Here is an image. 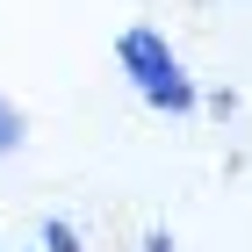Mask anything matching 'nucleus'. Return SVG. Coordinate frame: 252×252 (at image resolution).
I'll use <instances>...</instances> for the list:
<instances>
[{
	"label": "nucleus",
	"mask_w": 252,
	"mask_h": 252,
	"mask_svg": "<svg viewBox=\"0 0 252 252\" xmlns=\"http://www.w3.org/2000/svg\"><path fill=\"white\" fill-rule=\"evenodd\" d=\"M202 108H209V116H223V123H231V116H238V94H231V87H209V94H202Z\"/></svg>",
	"instance_id": "nucleus-4"
},
{
	"label": "nucleus",
	"mask_w": 252,
	"mask_h": 252,
	"mask_svg": "<svg viewBox=\"0 0 252 252\" xmlns=\"http://www.w3.org/2000/svg\"><path fill=\"white\" fill-rule=\"evenodd\" d=\"M137 252H180V245H173V231H166V223H152V231H144V245H137Z\"/></svg>",
	"instance_id": "nucleus-5"
},
{
	"label": "nucleus",
	"mask_w": 252,
	"mask_h": 252,
	"mask_svg": "<svg viewBox=\"0 0 252 252\" xmlns=\"http://www.w3.org/2000/svg\"><path fill=\"white\" fill-rule=\"evenodd\" d=\"M36 252H87V238H79V223H72V216H43Z\"/></svg>",
	"instance_id": "nucleus-2"
},
{
	"label": "nucleus",
	"mask_w": 252,
	"mask_h": 252,
	"mask_svg": "<svg viewBox=\"0 0 252 252\" xmlns=\"http://www.w3.org/2000/svg\"><path fill=\"white\" fill-rule=\"evenodd\" d=\"M116 65H123V79L137 87V101L158 108V116H194V108H202V87L188 79L180 51L158 36V29H144V22L116 36Z\"/></svg>",
	"instance_id": "nucleus-1"
},
{
	"label": "nucleus",
	"mask_w": 252,
	"mask_h": 252,
	"mask_svg": "<svg viewBox=\"0 0 252 252\" xmlns=\"http://www.w3.org/2000/svg\"><path fill=\"white\" fill-rule=\"evenodd\" d=\"M22 137H29V123H22L15 101L0 94V158H15V152H22Z\"/></svg>",
	"instance_id": "nucleus-3"
}]
</instances>
